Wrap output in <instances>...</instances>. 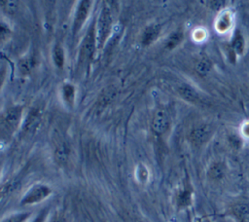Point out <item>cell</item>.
I'll list each match as a JSON object with an SVG mask.
<instances>
[{
	"instance_id": "obj_1",
	"label": "cell",
	"mask_w": 249,
	"mask_h": 222,
	"mask_svg": "<svg viewBox=\"0 0 249 222\" xmlns=\"http://www.w3.org/2000/svg\"><path fill=\"white\" fill-rule=\"evenodd\" d=\"M113 25V17L111 10L107 6H103L95 26L96 45L101 48L107 41Z\"/></svg>"
},
{
	"instance_id": "obj_2",
	"label": "cell",
	"mask_w": 249,
	"mask_h": 222,
	"mask_svg": "<svg viewBox=\"0 0 249 222\" xmlns=\"http://www.w3.org/2000/svg\"><path fill=\"white\" fill-rule=\"evenodd\" d=\"M96 45V37H95V25L92 23L90 27L86 32L84 39L82 40L80 50H79V57L78 62L80 65H84L88 63L95 51Z\"/></svg>"
},
{
	"instance_id": "obj_3",
	"label": "cell",
	"mask_w": 249,
	"mask_h": 222,
	"mask_svg": "<svg viewBox=\"0 0 249 222\" xmlns=\"http://www.w3.org/2000/svg\"><path fill=\"white\" fill-rule=\"evenodd\" d=\"M52 194V188L47 184L37 183L32 185L22 196L20 200V204L30 205L34 204H39L46 200Z\"/></svg>"
},
{
	"instance_id": "obj_4",
	"label": "cell",
	"mask_w": 249,
	"mask_h": 222,
	"mask_svg": "<svg viewBox=\"0 0 249 222\" xmlns=\"http://www.w3.org/2000/svg\"><path fill=\"white\" fill-rule=\"evenodd\" d=\"M22 118V106L20 105H13L8 107L4 113L2 114L1 123L3 124L4 128L9 131L16 130Z\"/></svg>"
},
{
	"instance_id": "obj_5",
	"label": "cell",
	"mask_w": 249,
	"mask_h": 222,
	"mask_svg": "<svg viewBox=\"0 0 249 222\" xmlns=\"http://www.w3.org/2000/svg\"><path fill=\"white\" fill-rule=\"evenodd\" d=\"M90 8H91V1L82 0L79 2L74 15V19H73V25H72L73 35L78 34L81 28L83 27V25L85 24L86 20L88 19L89 14L90 12Z\"/></svg>"
},
{
	"instance_id": "obj_6",
	"label": "cell",
	"mask_w": 249,
	"mask_h": 222,
	"mask_svg": "<svg viewBox=\"0 0 249 222\" xmlns=\"http://www.w3.org/2000/svg\"><path fill=\"white\" fill-rule=\"evenodd\" d=\"M43 119V112L38 107H32L24 118L21 130L24 133H33L39 128Z\"/></svg>"
},
{
	"instance_id": "obj_7",
	"label": "cell",
	"mask_w": 249,
	"mask_h": 222,
	"mask_svg": "<svg viewBox=\"0 0 249 222\" xmlns=\"http://www.w3.org/2000/svg\"><path fill=\"white\" fill-rule=\"evenodd\" d=\"M212 134V128L207 124H201L193 129L190 132V140L196 144L200 145L206 142Z\"/></svg>"
},
{
	"instance_id": "obj_8",
	"label": "cell",
	"mask_w": 249,
	"mask_h": 222,
	"mask_svg": "<svg viewBox=\"0 0 249 222\" xmlns=\"http://www.w3.org/2000/svg\"><path fill=\"white\" fill-rule=\"evenodd\" d=\"M169 115L164 109L158 110L152 121V129L157 134L164 133L169 127Z\"/></svg>"
},
{
	"instance_id": "obj_9",
	"label": "cell",
	"mask_w": 249,
	"mask_h": 222,
	"mask_svg": "<svg viewBox=\"0 0 249 222\" xmlns=\"http://www.w3.org/2000/svg\"><path fill=\"white\" fill-rule=\"evenodd\" d=\"M70 153H71V149H70L69 143L66 140H60L56 143L53 149L54 161L58 165L64 166L69 160Z\"/></svg>"
},
{
	"instance_id": "obj_10",
	"label": "cell",
	"mask_w": 249,
	"mask_h": 222,
	"mask_svg": "<svg viewBox=\"0 0 249 222\" xmlns=\"http://www.w3.org/2000/svg\"><path fill=\"white\" fill-rule=\"evenodd\" d=\"M160 32V26L159 24H151L147 26L142 34L141 37V43L143 46H149L152 43H154Z\"/></svg>"
},
{
	"instance_id": "obj_11",
	"label": "cell",
	"mask_w": 249,
	"mask_h": 222,
	"mask_svg": "<svg viewBox=\"0 0 249 222\" xmlns=\"http://www.w3.org/2000/svg\"><path fill=\"white\" fill-rule=\"evenodd\" d=\"M178 92L180 95L189 102H196L198 100V93L196 90L188 83L180 84Z\"/></svg>"
},
{
	"instance_id": "obj_12",
	"label": "cell",
	"mask_w": 249,
	"mask_h": 222,
	"mask_svg": "<svg viewBox=\"0 0 249 222\" xmlns=\"http://www.w3.org/2000/svg\"><path fill=\"white\" fill-rule=\"evenodd\" d=\"M75 95H76V89L75 87L70 83H65L61 87V96L64 101V103L68 106H73L75 101Z\"/></svg>"
},
{
	"instance_id": "obj_13",
	"label": "cell",
	"mask_w": 249,
	"mask_h": 222,
	"mask_svg": "<svg viewBox=\"0 0 249 222\" xmlns=\"http://www.w3.org/2000/svg\"><path fill=\"white\" fill-rule=\"evenodd\" d=\"M36 65V59L33 56H26L18 61V67L21 75H28Z\"/></svg>"
},
{
	"instance_id": "obj_14",
	"label": "cell",
	"mask_w": 249,
	"mask_h": 222,
	"mask_svg": "<svg viewBox=\"0 0 249 222\" xmlns=\"http://www.w3.org/2000/svg\"><path fill=\"white\" fill-rule=\"evenodd\" d=\"M226 174V167L221 162L213 163L208 169V176L214 181H219L224 178Z\"/></svg>"
},
{
	"instance_id": "obj_15",
	"label": "cell",
	"mask_w": 249,
	"mask_h": 222,
	"mask_svg": "<svg viewBox=\"0 0 249 222\" xmlns=\"http://www.w3.org/2000/svg\"><path fill=\"white\" fill-rule=\"evenodd\" d=\"M52 57H53V64L57 68L61 69L64 65V62H65V54H64L63 48L59 44L54 45V47L53 49V52H52Z\"/></svg>"
},
{
	"instance_id": "obj_16",
	"label": "cell",
	"mask_w": 249,
	"mask_h": 222,
	"mask_svg": "<svg viewBox=\"0 0 249 222\" xmlns=\"http://www.w3.org/2000/svg\"><path fill=\"white\" fill-rule=\"evenodd\" d=\"M231 15L229 13H224L217 19L216 28L220 32H225L227 30H229V28L231 27Z\"/></svg>"
},
{
	"instance_id": "obj_17",
	"label": "cell",
	"mask_w": 249,
	"mask_h": 222,
	"mask_svg": "<svg viewBox=\"0 0 249 222\" xmlns=\"http://www.w3.org/2000/svg\"><path fill=\"white\" fill-rule=\"evenodd\" d=\"M232 52H234L237 55H242L245 48V41L243 38V35L240 32H236L231 43Z\"/></svg>"
},
{
	"instance_id": "obj_18",
	"label": "cell",
	"mask_w": 249,
	"mask_h": 222,
	"mask_svg": "<svg viewBox=\"0 0 249 222\" xmlns=\"http://www.w3.org/2000/svg\"><path fill=\"white\" fill-rule=\"evenodd\" d=\"M30 216H31V213L28 211L16 212L6 216L0 222H26Z\"/></svg>"
},
{
	"instance_id": "obj_19",
	"label": "cell",
	"mask_w": 249,
	"mask_h": 222,
	"mask_svg": "<svg viewBox=\"0 0 249 222\" xmlns=\"http://www.w3.org/2000/svg\"><path fill=\"white\" fill-rule=\"evenodd\" d=\"M183 39V33L182 31H175L173 32L169 37L168 39L166 40V43H165V48L167 50H172L174 49L177 45L180 44V42L182 41Z\"/></svg>"
},
{
	"instance_id": "obj_20",
	"label": "cell",
	"mask_w": 249,
	"mask_h": 222,
	"mask_svg": "<svg viewBox=\"0 0 249 222\" xmlns=\"http://www.w3.org/2000/svg\"><path fill=\"white\" fill-rule=\"evenodd\" d=\"M191 202H192V193L189 190L184 189L178 193V196H177L178 206L180 207L188 206L191 204Z\"/></svg>"
},
{
	"instance_id": "obj_21",
	"label": "cell",
	"mask_w": 249,
	"mask_h": 222,
	"mask_svg": "<svg viewBox=\"0 0 249 222\" xmlns=\"http://www.w3.org/2000/svg\"><path fill=\"white\" fill-rule=\"evenodd\" d=\"M211 69V62L208 59H201L196 63V70L200 75L207 74Z\"/></svg>"
},
{
	"instance_id": "obj_22",
	"label": "cell",
	"mask_w": 249,
	"mask_h": 222,
	"mask_svg": "<svg viewBox=\"0 0 249 222\" xmlns=\"http://www.w3.org/2000/svg\"><path fill=\"white\" fill-rule=\"evenodd\" d=\"M11 35L12 31L10 27L4 22H0V46L6 43L7 40H9Z\"/></svg>"
},
{
	"instance_id": "obj_23",
	"label": "cell",
	"mask_w": 249,
	"mask_h": 222,
	"mask_svg": "<svg viewBox=\"0 0 249 222\" xmlns=\"http://www.w3.org/2000/svg\"><path fill=\"white\" fill-rule=\"evenodd\" d=\"M233 211L235 215L240 219H246L249 217V206L246 204H238L234 206Z\"/></svg>"
},
{
	"instance_id": "obj_24",
	"label": "cell",
	"mask_w": 249,
	"mask_h": 222,
	"mask_svg": "<svg viewBox=\"0 0 249 222\" xmlns=\"http://www.w3.org/2000/svg\"><path fill=\"white\" fill-rule=\"evenodd\" d=\"M0 7L5 11V12H8L10 14L12 13H15L18 8V4L17 1H8V0H5V1H0Z\"/></svg>"
},
{
	"instance_id": "obj_25",
	"label": "cell",
	"mask_w": 249,
	"mask_h": 222,
	"mask_svg": "<svg viewBox=\"0 0 249 222\" xmlns=\"http://www.w3.org/2000/svg\"><path fill=\"white\" fill-rule=\"evenodd\" d=\"M229 142L233 148H239L241 146V139L236 134H231L229 136Z\"/></svg>"
},
{
	"instance_id": "obj_26",
	"label": "cell",
	"mask_w": 249,
	"mask_h": 222,
	"mask_svg": "<svg viewBox=\"0 0 249 222\" xmlns=\"http://www.w3.org/2000/svg\"><path fill=\"white\" fill-rule=\"evenodd\" d=\"M224 4H225V1H210V5H211V8L215 9V10H220L221 8L224 7Z\"/></svg>"
},
{
	"instance_id": "obj_27",
	"label": "cell",
	"mask_w": 249,
	"mask_h": 222,
	"mask_svg": "<svg viewBox=\"0 0 249 222\" xmlns=\"http://www.w3.org/2000/svg\"><path fill=\"white\" fill-rule=\"evenodd\" d=\"M47 214H48V211L47 210H42L38 215L37 217L34 219L33 222H44L46 217H47Z\"/></svg>"
},
{
	"instance_id": "obj_28",
	"label": "cell",
	"mask_w": 249,
	"mask_h": 222,
	"mask_svg": "<svg viewBox=\"0 0 249 222\" xmlns=\"http://www.w3.org/2000/svg\"><path fill=\"white\" fill-rule=\"evenodd\" d=\"M5 77H6V70H5V67L1 68L0 69V89L1 87L3 86L4 82H5Z\"/></svg>"
},
{
	"instance_id": "obj_29",
	"label": "cell",
	"mask_w": 249,
	"mask_h": 222,
	"mask_svg": "<svg viewBox=\"0 0 249 222\" xmlns=\"http://www.w3.org/2000/svg\"><path fill=\"white\" fill-rule=\"evenodd\" d=\"M53 222H65V218L63 215L61 214H56L53 218Z\"/></svg>"
},
{
	"instance_id": "obj_30",
	"label": "cell",
	"mask_w": 249,
	"mask_h": 222,
	"mask_svg": "<svg viewBox=\"0 0 249 222\" xmlns=\"http://www.w3.org/2000/svg\"><path fill=\"white\" fill-rule=\"evenodd\" d=\"M243 133L245 134V136L249 137V123L244 125V127H243Z\"/></svg>"
},
{
	"instance_id": "obj_31",
	"label": "cell",
	"mask_w": 249,
	"mask_h": 222,
	"mask_svg": "<svg viewBox=\"0 0 249 222\" xmlns=\"http://www.w3.org/2000/svg\"><path fill=\"white\" fill-rule=\"evenodd\" d=\"M0 168H1V166H0Z\"/></svg>"
}]
</instances>
